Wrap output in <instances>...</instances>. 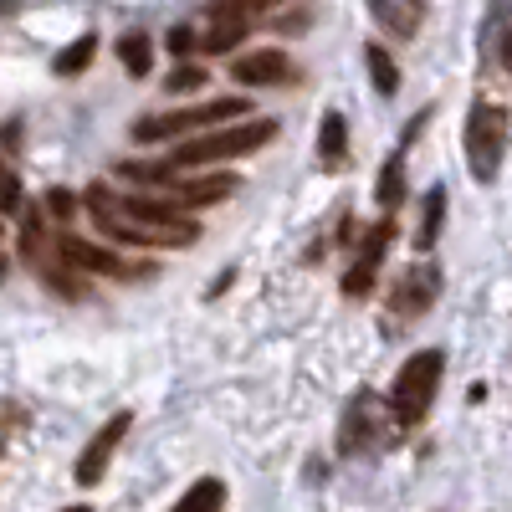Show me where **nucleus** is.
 <instances>
[{
  "mask_svg": "<svg viewBox=\"0 0 512 512\" xmlns=\"http://www.w3.org/2000/svg\"><path fill=\"white\" fill-rule=\"evenodd\" d=\"M88 205H93V221L108 241H123V246H139V251H175V246H190L200 241V226L185 221V216H169V221H154L144 210L123 205L118 195H108L103 185L88 190Z\"/></svg>",
  "mask_w": 512,
  "mask_h": 512,
  "instance_id": "obj_1",
  "label": "nucleus"
},
{
  "mask_svg": "<svg viewBox=\"0 0 512 512\" xmlns=\"http://www.w3.org/2000/svg\"><path fill=\"white\" fill-rule=\"evenodd\" d=\"M277 134L272 118H246L236 128H210V134L200 139H185L175 149V159H169V169H200V164H221V159H241V154H256L267 149Z\"/></svg>",
  "mask_w": 512,
  "mask_h": 512,
  "instance_id": "obj_2",
  "label": "nucleus"
},
{
  "mask_svg": "<svg viewBox=\"0 0 512 512\" xmlns=\"http://www.w3.org/2000/svg\"><path fill=\"white\" fill-rule=\"evenodd\" d=\"M441 369H446V354L441 349H420L400 364L395 374V390H390V420L395 425H415L425 410H431L436 390H441Z\"/></svg>",
  "mask_w": 512,
  "mask_h": 512,
  "instance_id": "obj_3",
  "label": "nucleus"
},
{
  "mask_svg": "<svg viewBox=\"0 0 512 512\" xmlns=\"http://www.w3.org/2000/svg\"><path fill=\"white\" fill-rule=\"evenodd\" d=\"M246 98H210V103H195V108H175V113H159V118H139L134 123V139L139 144H159V139H175V134H190V128H216V123H236L246 118Z\"/></svg>",
  "mask_w": 512,
  "mask_h": 512,
  "instance_id": "obj_4",
  "label": "nucleus"
},
{
  "mask_svg": "<svg viewBox=\"0 0 512 512\" xmlns=\"http://www.w3.org/2000/svg\"><path fill=\"white\" fill-rule=\"evenodd\" d=\"M502 149H507V113L497 103H477L466 118V164H472L477 180H497Z\"/></svg>",
  "mask_w": 512,
  "mask_h": 512,
  "instance_id": "obj_5",
  "label": "nucleus"
},
{
  "mask_svg": "<svg viewBox=\"0 0 512 512\" xmlns=\"http://www.w3.org/2000/svg\"><path fill=\"white\" fill-rule=\"evenodd\" d=\"M134 431V410H118L103 431L88 441V451H82V461H77V482L82 487H98L103 482V472H108V461H113V451L123 446V436Z\"/></svg>",
  "mask_w": 512,
  "mask_h": 512,
  "instance_id": "obj_6",
  "label": "nucleus"
},
{
  "mask_svg": "<svg viewBox=\"0 0 512 512\" xmlns=\"http://www.w3.org/2000/svg\"><path fill=\"white\" fill-rule=\"evenodd\" d=\"M231 77L241 82V88H282V82L297 77V67L282 47H262V52H241L231 62Z\"/></svg>",
  "mask_w": 512,
  "mask_h": 512,
  "instance_id": "obj_7",
  "label": "nucleus"
},
{
  "mask_svg": "<svg viewBox=\"0 0 512 512\" xmlns=\"http://www.w3.org/2000/svg\"><path fill=\"white\" fill-rule=\"evenodd\" d=\"M57 256H62L67 267L98 272V277H144V267L123 262L118 251H103V246H93V241H77V236H62V241H57Z\"/></svg>",
  "mask_w": 512,
  "mask_h": 512,
  "instance_id": "obj_8",
  "label": "nucleus"
},
{
  "mask_svg": "<svg viewBox=\"0 0 512 512\" xmlns=\"http://www.w3.org/2000/svg\"><path fill=\"white\" fill-rule=\"evenodd\" d=\"M436 287H441V277H436V267H410L400 282H395V292H390V303H395V313H405V318H415V313H425L436 303Z\"/></svg>",
  "mask_w": 512,
  "mask_h": 512,
  "instance_id": "obj_9",
  "label": "nucleus"
},
{
  "mask_svg": "<svg viewBox=\"0 0 512 512\" xmlns=\"http://www.w3.org/2000/svg\"><path fill=\"white\" fill-rule=\"evenodd\" d=\"M369 16L390 36H415L425 21V0H369Z\"/></svg>",
  "mask_w": 512,
  "mask_h": 512,
  "instance_id": "obj_10",
  "label": "nucleus"
},
{
  "mask_svg": "<svg viewBox=\"0 0 512 512\" xmlns=\"http://www.w3.org/2000/svg\"><path fill=\"white\" fill-rule=\"evenodd\" d=\"M236 175L231 169H210V175H195V180H185L180 185V205H190V210H200V205H216V200H231L236 195Z\"/></svg>",
  "mask_w": 512,
  "mask_h": 512,
  "instance_id": "obj_11",
  "label": "nucleus"
},
{
  "mask_svg": "<svg viewBox=\"0 0 512 512\" xmlns=\"http://www.w3.org/2000/svg\"><path fill=\"white\" fill-rule=\"evenodd\" d=\"M344 154H349V123H344V113H323V134H318L323 169H338V164H344Z\"/></svg>",
  "mask_w": 512,
  "mask_h": 512,
  "instance_id": "obj_12",
  "label": "nucleus"
},
{
  "mask_svg": "<svg viewBox=\"0 0 512 512\" xmlns=\"http://www.w3.org/2000/svg\"><path fill=\"white\" fill-rule=\"evenodd\" d=\"M374 441V415H369V395H359L344 415V431H338V446L344 451H364Z\"/></svg>",
  "mask_w": 512,
  "mask_h": 512,
  "instance_id": "obj_13",
  "label": "nucleus"
},
{
  "mask_svg": "<svg viewBox=\"0 0 512 512\" xmlns=\"http://www.w3.org/2000/svg\"><path fill=\"white\" fill-rule=\"evenodd\" d=\"M118 62H123L128 77H149V67H154V41H149L144 31L118 36Z\"/></svg>",
  "mask_w": 512,
  "mask_h": 512,
  "instance_id": "obj_14",
  "label": "nucleus"
},
{
  "mask_svg": "<svg viewBox=\"0 0 512 512\" xmlns=\"http://www.w3.org/2000/svg\"><path fill=\"white\" fill-rule=\"evenodd\" d=\"M221 507H226V487H221L216 477H200L169 512H221Z\"/></svg>",
  "mask_w": 512,
  "mask_h": 512,
  "instance_id": "obj_15",
  "label": "nucleus"
},
{
  "mask_svg": "<svg viewBox=\"0 0 512 512\" xmlns=\"http://www.w3.org/2000/svg\"><path fill=\"white\" fill-rule=\"evenodd\" d=\"M441 226H446V190L436 185L431 195H425V216H420V231H415V251H431L436 236H441Z\"/></svg>",
  "mask_w": 512,
  "mask_h": 512,
  "instance_id": "obj_16",
  "label": "nucleus"
},
{
  "mask_svg": "<svg viewBox=\"0 0 512 512\" xmlns=\"http://www.w3.org/2000/svg\"><path fill=\"white\" fill-rule=\"evenodd\" d=\"M364 62H369V77H374V88L390 98L395 88H400V67H395V57H390V47H379V41H369L364 47Z\"/></svg>",
  "mask_w": 512,
  "mask_h": 512,
  "instance_id": "obj_17",
  "label": "nucleus"
},
{
  "mask_svg": "<svg viewBox=\"0 0 512 512\" xmlns=\"http://www.w3.org/2000/svg\"><path fill=\"white\" fill-rule=\"evenodd\" d=\"M400 195H405V164H400V154H390V159H384V169H379L374 200H379L384 210H395V205H400Z\"/></svg>",
  "mask_w": 512,
  "mask_h": 512,
  "instance_id": "obj_18",
  "label": "nucleus"
},
{
  "mask_svg": "<svg viewBox=\"0 0 512 512\" xmlns=\"http://www.w3.org/2000/svg\"><path fill=\"white\" fill-rule=\"evenodd\" d=\"M93 57H98V36L88 31V36H77V41H72V52H62L52 67H57L62 77H77V72H88V67H93Z\"/></svg>",
  "mask_w": 512,
  "mask_h": 512,
  "instance_id": "obj_19",
  "label": "nucleus"
},
{
  "mask_svg": "<svg viewBox=\"0 0 512 512\" xmlns=\"http://www.w3.org/2000/svg\"><path fill=\"white\" fill-rule=\"evenodd\" d=\"M390 236H395V216H384V221L359 241V262H364V267H379V262H384V246H390Z\"/></svg>",
  "mask_w": 512,
  "mask_h": 512,
  "instance_id": "obj_20",
  "label": "nucleus"
},
{
  "mask_svg": "<svg viewBox=\"0 0 512 512\" xmlns=\"http://www.w3.org/2000/svg\"><path fill=\"white\" fill-rule=\"evenodd\" d=\"M374 277H379V267H364V262H354V267H349V277H344V292H349V297H369Z\"/></svg>",
  "mask_w": 512,
  "mask_h": 512,
  "instance_id": "obj_21",
  "label": "nucleus"
},
{
  "mask_svg": "<svg viewBox=\"0 0 512 512\" xmlns=\"http://www.w3.org/2000/svg\"><path fill=\"white\" fill-rule=\"evenodd\" d=\"M47 210H52L57 221H72V216H77V195L62 190V185H52V190H47Z\"/></svg>",
  "mask_w": 512,
  "mask_h": 512,
  "instance_id": "obj_22",
  "label": "nucleus"
},
{
  "mask_svg": "<svg viewBox=\"0 0 512 512\" xmlns=\"http://www.w3.org/2000/svg\"><path fill=\"white\" fill-rule=\"evenodd\" d=\"M205 88V67H180V72H169V93H195Z\"/></svg>",
  "mask_w": 512,
  "mask_h": 512,
  "instance_id": "obj_23",
  "label": "nucleus"
},
{
  "mask_svg": "<svg viewBox=\"0 0 512 512\" xmlns=\"http://www.w3.org/2000/svg\"><path fill=\"white\" fill-rule=\"evenodd\" d=\"M0 210H21V180H16V169H6V180H0Z\"/></svg>",
  "mask_w": 512,
  "mask_h": 512,
  "instance_id": "obj_24",
  "label": "nucleus"
},
{
  "mask_svg": "<svg viewBox=\"0 0 512 512\" xmlns=\"http://www.w3.org/2000/svg\"><path fill=\"white\" fill-rule=\"evenodd\" d=\"M169 52L190 57V52H195V31H190V26H175V31H169Z\"/></svg>",
  "mask_w": 512,
  "mask_h": 512,
  "instance_id": "obj_25",
  "label": "nucleus"
},
{
  "mask_svg": "<svg viewBox=\"0 0 512 512\" xmlns=\"http://www.w3.org/2000/svg\"><path fill=\"white\" fill-rule=\"evenodd\" d=\"M67 512H93V507H67Z\"/></svg>",
  "mask_w": 512,
  "mask_h": 512,
  "instance_id": "obj_26",
  "label": "nucleus"
},
{
  "mask_svg": "<svg viewBox=\"0 0 512 512\" xmlns=\"http://www.w3.org/2000/svg\"><path fill=\"white\" fill-rule=\"evenodd\" d=\"M0 180H6V164H0Z\"/></svg>",
  "mask_w": 512,
  "mask_h": 512,
  "instance_id": "obj_27",
  "label": "nucleus"
},
{
  "mask_svg": "<svg viewBox=\"0 0 512 512\" xmlns=\"http://www.w3.org/2000/svg\"><path fill=\"white\" fill-rule=\"evenodd\" d=\"M0 231H6V226H0Z\"/></svg>",
  "mask_w": 512,
  "mask_h": 512,
  "instance_id": "obj_28",
  "label": "nucleus"
}]
</instances>
